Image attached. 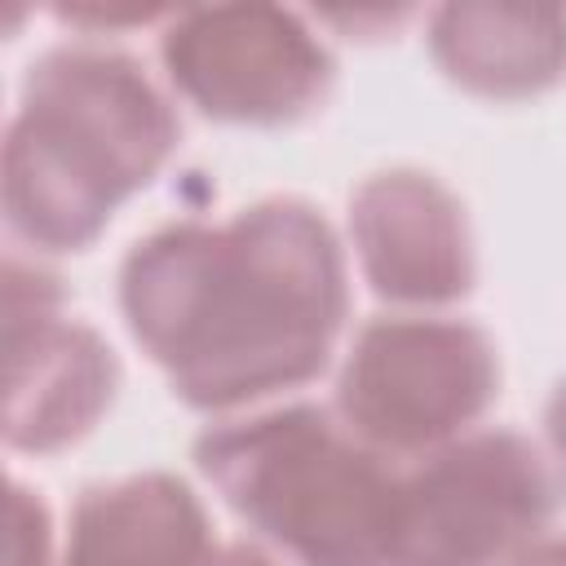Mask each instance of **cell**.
Wrapping results in <instances>:
<instances>
[{
  "instance_id": "30bf717a",
  "label": "cell",
  "mask_w": 566,
  "mask_h": 566,
  "mask_svg": "<svg viewBox=\"0 0 566 566\" xmlns=\"http://www.w3.org/2000/svg\"><path fill=\"white\" fill-rule=\"evenodd\" d=\"M217 553L203 500L146 469L80 491L57 566H208Z\"/></svg>"
},
{
  "instance_id": "7c38bea8",
  "label": "cell",
  "mask_w": 566,
  "mask_h": 566,
  "mask_svg": "<svg viewBox=\"0 0 566 566\" xmlns=\"http://www.w3.org/2000/svg\"><path fill=\"white\" fill-rule=\"evenodd\" d=\"M53 18L62 27L102 35V31H124V27H159L172 18L168 4H57Z\"/></svg>"
},
{
  "instance_id": "9c48e42d",
  "label": "cell",
  "mask_w": 566,
  "mask_h": 566,
  "mask_svg": "<svg viewBox=\"0 0 566 566\" xmlns=\"http://www.w3.org/2000/svg\"><path fill=\"white\" fill-rule=\"evenodd\" d=\"M429 57L482 102H526L566 84V9L460 0L429 13Z\"/></svg>"
},
{
  "instance_id": "8992f818",
  "label": "cell",
  "mask_w": 566,
  "mask_h": 566,
  "mask_svg": "<svg viewBox=\"0 0 566 566\" xmlns=\"http://www.w3.org/2000/svg\"><path fill=\"white\" fill-rule=\"evenodd\" d=\"M159 62L186 106L239 128L296 124L327 102L336 80L310 18L283 4L172 9L159 31Z\"/></svg>"
},
{
  "instance_id": "52a82bcc",
  "label": "cell",
  "mask_w": 566,
  "mask_h": 566,
  "mask_svg": "<svg viewBox=\"0 0 566 566\" xmlns=\"http://www.w3.org/2000/svg\"><path fill=\"white\" fill-rule=\"evenodd\" d=\"M62 283L40 261L4 256V442L57 455L88 438L119 389L115 349L62 314Z\"/></svg>"
},
{
  "instance_id": "ba28073f",
  "label": "cell",
  "mask_w": 566,
  "mask_h": 566,
  "mask_svg": "<svg viewBox=\"0 0 566 566\" xmlns=\"http://www.w3.org/2000/svg\"><path fill=\"white\" fill-rule=\"evenodd\" d=\"M349 239L367 287L407 314H429L473 292L478 261L469 217L433 172H371L349 195Z\"/></svg>"
},
{
  "instance_id": "277c9868",
  "label": "cell",
  "mask_w": 566,
  "mask_h": 566,
  "mask_svg": "<svg viewBox=\"0 0 566 566\" xmlns=\"http://www.w3.org/2000/svg\"><path fill=\"white\" fill-rule=\"evenodd\" d=\"M495 398L491 336L442 314L363 323L336 376V416L389 460H420L473 433Z\"/></svg>"
},
{
  "instance_id": "4fadbf2b",
  "label": "cell",
  "mask_w": 566,
  "mask_h": 566,
  "mask_svg": "<svg viewBox=\"0 0 566 566\" xmlns=\"http://www.w3.org/2000/svg\"><path fill=\"white\" fill-rule=\"evenodd\" d=\"M544 455L553 460V469L566 486V380L553 389V398L544 407Z\"/></svg>"
},
{
  "instance_id": "8fae6325",
  "label": "cell",
  "mask_w": 566,
  "mask_h": 566,
  "mask_svg": "<svg viewBox=\"0 0 566 566\" xmlns=\"http://www.w3.org/2000/svg\"><path fill=\"white\" fill-rule=\"evenodd\" d=\"M57 539H53V513L40 491L9 482V539H4V566H53Z\"/></svg>"
},
{
  "instance_id": "6da1fadb",
  "label": "cell",
  "mask_w": 566,
  "mask_h": 566,
  "mask_svg": "<svg viewBox=\"0 0 566 566\" xmlns=\"http://www.w3.org/2000/svg\"><path fill=\"white\" fill-rule=\"evenodd\" d=\"M119 314L172 394L217 420L323 376L349 314L340 239L305 199L168 221L119 265Z\"/></svg>"
},
{
  "instance_id": "9a60e30c",
  "label": "cell",
  "mask_w": 566,
  "mask_h": 566,
  "mask_svg": "<svg viewBox=\"0 0 566 566\" xmlns=\"http://www.w3.org/2000/svg\"><path fill=\"white\" fill-rule=\"evenodd\" d=\"M509 566H566V535H544L526 553H517Z\"/></svg>"
},
{
  "instance_id": "5b68a950",
  "label": "cell",
  "mask_w": 566,
  "mask_h": 566,
  "mask_svg": "<svg viewBox=\"0 0 566 566\" xmlns=\"http://www.w3.org/2000/svg\"><path fill=\"white\" fill-rule=\"evenodd\" d=\"M553 460L513 429H473L402 473L389 566H509L562 509Z\"/></svg>"
},
{
  "instance_id": "7a4b0ae2",
  "label": "cell",
  "mask_w": 566,
  "mask_h": 566,
  "mask_svg": "<svg viewBox=\"0 0 566 566\" xmlns=\"http://www.w3.org/2000/svg\"><path fill=\"white\" fill-rule=\"evenodd\" d=\"M181 119L119 49L62 44L22 75L4 133V226L40 252H84L172 159Z\"/></svg>"
},
{
  "instance_id": "3957f363",
  "label": "cell",
  "mask_w": 566,
  "mask_h": 566,
  "mask_svg": "<svg viewBox=\"0 0 566 566\" xmlns=\"http://www.w3.org/2000/svg\"><path fill=\"white\" fill-rule=\"evenodd\" d=\"M221 504L287 566H389L402 473L336 407L292 402L226 416L195 438Z\"/></svg>"
},
{
  "instance_id": "5bb4252c",
  "label": "cell",
  "mask_w": 566,
  "mask_h": 566,
  "mask_svg": "<svg viewBox=\"0 0 566 566\" xmlns=\"http://www.w3.org/2000/svg\"><path fill=\"white\" fill-rule=\"evenodd\" d=\"M208 566H279V557L265 553L261 544H217Z\"/></svg>"
}]
</instances>
